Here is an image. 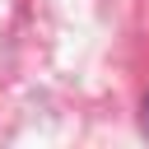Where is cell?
Masks as SVG:
<instances>
[{"instance_id": "1", "label": "cell", "mask_w": 149, "mask_h": 149, "mask_svg": "<svg viewBox=\"0 0 149 149\" xmlns=\"http://www.w3.org/2000/svg\"><path fill=\"white\" fill-rule=\"evenodd\" d=\"M144 112H149V102H144Z\"/></svg>"}]
</instances>
